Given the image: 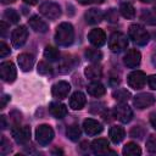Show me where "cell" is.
I'll list each match as a JSON object with an SVG mask.
<instances>
[{
    "label": "cell",
    "instance_id": "obj_1",
    "mask_svg": "<svg viewBox=\"0 0 156 156\" xmlns=\"http://www.w3.org/2000/svg\"><path fill=\"white\" fill-rule=\"evenodd\" d=\"M55 40L61 46H69L74 40L73 26L68 22H62L57 26L55 33Z\"/></svg>",
    "mask_w": 156,
    "mask_h": 156
},
{
    "label": "cell",
    "instance_id": "obj_2",
    "mask_svg": "<svg viewBox=\"0 0 156 156\" xmlns=\"http://www.w3.org/2000/svg\"><path fill=\"white\" fill-rule=\"evenodd\" d=\"M128 34H129V38L139 46H144L147 44L149 39H150V35L147 33V30L138 24V23H134V24H130L129 26V29H128Z\"/></svg>",
    "mask_w": 156,
    "mask_h": 156
},
{
    "label": "cell",
    "instance_id": "obj_3",
    "mask_svg": "<svg viewBox=\"0 0 156 156\" xmlns=\"http://www.w3.org/2000/svg\"><path fill=\"white\" fill-rule=\"evenodd\" d=\"M128 46V38L121 32H113L108 38V48L112 52H121Z\"/></svg>",
    "mask_w": 156,
    "mask_h": 156
},
{
    "label": "cell",
    "instance_id": "obj_4",
    "mask_svg": "<svg viewBox=\"0 0 156 156\" xmlns=\"http://www.w3.org/2000/svg\"><path fill=\"white\" fill-rule=\"evenodd\" d=\"M39 11L40 13L46 17L48 20H57L61 16V7L58 4L52 2V1H45L39 6Z\"/></svg>",
    "mask_w": 156,
    "mask_h": 156
},
{
    "label": "cell",
    "instance_id": "obj_5",
    "mask_svg": "<svg viewBox=\"0 0 156 156\" xmlns=\"http://www.w3.org/2000/svg\"><path fill=\"white\" fill-rule=\"evenodd\" d=\"M54 129L49 126V124H40L35 129V138H37V141L45 146L48 144L51 143V140L54 139Z\"/></svg>",
    "mask_w": 156,
    "mask_h": 156
},
{
    "label": "cell",
    "instance_id": "obj_6",
    "mask_svg": "<svg viewBox=\"0 0 156 156\" xmlns=\"http://www.w3.org/2000/svg\"><path fill=\"white\" fill-rule=\"evenodd\" d=\"M12 136L16 143L18 144H26L30 139V127L29 126H13L11 129Z\"/></svg>",
    "mask_w": 156,
    "mask_h": 156
},
{
    "label": "cell",
    "instance_id": "obj_7",
    "mask_svg": "<svg viewBox=\"0 0 156 156\" xmlns=\"http://www.w3.org/2000/svg\"><path fill=\"white\" fill-rule=\"evenodd\" d=\"M0 77L6 83L15 82L17 77V71H16L15 65L11 61H5L0 65Z\"/></svg>",
    "mask_w": 156,
    "mask_h": 156
},
{
    "label": "cell",
    "instance_id": "obj_8",
    "mask_svg": "<svg viewBox=\"0 0 156 156\" xmlns=\"http://www.w3.org/2000/svg\"><path fill=\"white\" fill-rule=\"evenodd\" d=\"M128 85L135 90H139L141 88H144L145 83H146V74L143 71H133L132 73H129L128 78H127Z\"/></svg>",
    "mask_w": 156,
    "mask_h": 156
},
{
    "label": "cell",
    "instance_id": "obj_9",
    "mask_svg": "<svg viewBox=\"0 0 156 156\" xmlns=\"http://www.w3.org/2000/svg\"><path fill=\"white\" fill-rule=\"evenodd\" d=\"M113 116L118 121H121L122 123H128L133 118V111H132V108L128 105H126V104L122 102V104L115 106V108H113Z\"/></svg>",
    "mask_w": 156,
    "mask_h": 156
},
{
    "label": "cell",
    "instance_id": "obj_10",
    "mask_svg": "<svg viewBox=\"0 0 156 156\" xmlns=\"http://www.w3.org/2000/svg\"><path fill=\"white\" fill-rule=\"evenodd\" d=\"M27 38H28V30L24 26H20V27H16L11 34V41H12V45L15 48H21L24 45V43L27 41Z\"/></svg>",
    "mask_w": 156,
    "mask_h": 156
},
{
    "label": "cell",
    "instance_id": "obj_11",
    "mask_svg": "<svg viewBox=\"0 0 156 156\" xmlns=\"http://www.w3.org/2000/svg\"><path fill=\"white\" fill-rule=\"evenodd\" d=\"M156 99L152 94L150 93H141V94H138L134 96V100H133V104L136 108L139 110H143V108H146V107H150L155 104Z\"/></svg>",
    "mask_w": 156,
    "mask_h": 156
},
{
    "label": "cell",
    "instance_id": "obj_12",
    "mask_svg": "<svg viewBox=\"0 0 156 156\" xmlns=\"http://www.w3.org/2000/svg\"><path fill=\"white\" fill-rule=\"evenodd\" d=\"M88 39H89V43L91 45H94L95 48H101L106 43V34H105V32L102 29L94 28V29H91L89 32Z\"/></svg>",
    "mask_w": 156,
    "mask_h": 156
},
{
    "label": "cell",
    "instance_id": "obj_13",
    "mask_svg": "<svg viewBox=\"0 0 156 156\" xmlns=\"http://www.w3.org/2000/svg\"><path fill=\"white\" fill-rule=\"evenodd\" d=\"M123 62L128 68H135L140 65L141 62V55L139 50L136 49H130L127 51V54L123 57Z\"/></svg>",
    "mask_w": 156,
    "mask_h": 156
},
{
    "label": "cell",
    "instance_id": "obj_14",
    "mask_svg": "<svg viewBox=\"0 0 156 156\" xmlns=\"http://www.w3.org/2000/svg\"><path fill=\"white\" fill-rule=\"evenodd\" d=\"M71 90V85L65 82V80H58L56 82L52 88H51V93L56 99H65L68 96V93Z\"/></svg>",
    "mask_w": 156,
    "mask_h": 156
},
{
    "label": "cell",
    "instance_id": "obj_15",
    "mask_svg": "<svg viewBox=\"0 0 156 156\" xmlns=\"http://www.w3.org/2000/svg\"><path fill=\"white\" fill-rule=\"evenodd\" d=\"M83 129L88 135L93 136V135H98L102 132V126L96 119L87 118V119L83 121Z\"/></svg>",
    "mask_w": 156,
    "mask_h": 156
},
{
    "label": "cell",
    "instance_id": "obj_16",
    "mask_svg": "<svg viewBox=\"0 0 156 156\" xmlns=\"http://www.w3.org/2000/svg\"><path fill=\"white\" fill-rule=\"evenodd\" d=\"M17 62H18L20 68L23 72H29L34 66V56L28 52H23V54L18 55Z\"/></svg>",
    "mask_w": 156,
    "mask_h": 156
},
{
    "label": "cell",
    "instance_id": "obj_17",
    "mask_svg": "<svg viewBox=\"0 0 156 156\" xmlns=\"http://www.w3.org/2000/svg\"><path fill=\"white\" fill-rule=\"evenodd\" d=\"M87 99L82 91H74L69 98V107L72 110H82L85 106Z\"/></svg>",
    "mask_w": 156,
    "mask_h": 156
},
{
    "label": "cell",
    "instance_id": "obj_18",
    "mask_svg": "<svg viewBox=\"0 0 156 156\" xmlns=\"http://www.w3.org/2000/svg\"><path fill=\"white\" fill-rule=\"evenodd\" d=\"M84 20L88 24H98L104 20V13L99 9H90L84 13Z\"/></svg>",
    "mask_w": 156,
    "mask_h": 156
},
{
    "label": "cell",
    "instance_id": "obj_19",
    "mask_svg": "<svg viewBox=\"0 0 156 156\" xmlns=\"http://www.w3.org/2000/svg\"><path fill=\"white\" fill-rule=\"evenodd\" d=\"M28 23H29L30 28L34 32H38V33H46L48 29H49L48 23L44 20H41L39 16H32L28 20Z\"/></svg>",
    "mask_w": 156,
    "mask_h": 156
},
{
    "label": "cell",
    "instance_id": "obj_20",
    "mask_svg": "<svg viewBox=\"0 0 156 156\" xmlns=\"http://www.w3.org/2000/svg\"><path fill=\"white\" fill-rule=\"evenodd\" d=\"M108 140L107 139H104V138H99V139H95L93 143H91V150L94 154L96 155H104L106 152H108Z\"/></svg>",
    "mask_w": 156,
    "mask_h": 156
},
{
    "label": "cell",
    "instance_id": "obj_21",
    "mask_svg": "<svg viewBox=\"0 0 156 156\" xmlns=\"http://www.w3.org/2000/svg\"><path fill=\"white\" fill-rule=\"evenodd\" d=\"M49 111L50 113L55 117V118H63L67 115V107L65 104L58 102V101H54L49 105Z\"/></svg>",
    "mask_w": 156,
    "mask_h": 156
},
{
    "label": "cell",
    "instance_id": "obj_22",
    "mask_svg": "<svg viewBox=\"0 0 156 156\" xmlns=\"http://www.w3.org/2000/svg\"><path fill=\"white\" fill-rule=\"evenodd\" d=\"M84 74L87 78H89L91 80H98L102 76V68L99 65H90V66L85 67Z\"/></svg>",
    "mask_w": 156,
    "mask_h": 156
},
{
    "label": "cell",
    "instance_id": "obj_23",
    "mask_svg": "<svg viewBox=\"0 0 156 156\" xmlns=\"http://www.w3.org/2000/svg\"><path fill=\"white\" fill-rule=\"evenodd\" d=\"M108 135H110V139H111L115 144H118V143H121V141L124 139L126 132H124L123 127H121V126H113V127L110 128Z\"/></svg>",
    "mask_w": 156,
    "mask_h": 156
},
{
    "label": "cell",
    "instance_id": "obj_24",
    "mask_svg": "<svg viewBox=\"0 0 156 156\" xmlns=\"http://www.w3.org/2000/svg\"><path fill=\"white\" fill-rule=\"evenodd\" d=\"M87 89H88V93H89L91 96H94V98H100V96H102V95L106 93L105 87H104L100 82H98V80L91 82V83L88 85Z\"/></svg>",
    "mask_w": 156,
    "mask_h": 156
},
{
    "label": "cell",
    "instance_id": "obj_25",
    "mask_svg": "<svg viewBox=\"0 0 156 156\" xmlns=\"http://www.w3.org/2000/svg\"><path fill=\"white\" fill-rule=\"evenodd\" d=\"M119 12H121V15H122L124 18H127V20H132V18H134V16H135V9H134V6H133L130 2H128V1L121 4V6H119Z\"/></svg>",
    "mask_w": 156,
    "mask_h": 156
},
{
    "label": "cell",
    "instance_id": "obj_26",
    "mask_svg": "<svg viewBox=\"0 0 156 156\" xmlns=\"http://www.w3.org/2000/svg\"><path fill=\"white\" fill-rule=\"evenodd\" d=\"M122 154L126 156H139V155H141V149L135 143H127L123 146Z\"/></svg>",
    "mask_w": 156,
    "mask_h": 156
},
{
    "label": "cell",
    "instance_id": "obj_27",
    "mask_svg": "<svg viewBox=\"0 0 156 156\" xmlns=\"http://www.w3.org/2000/svg\"><path fill=\"white\" fill-rule=\"evenodd\" d=\"M44 57H45L49 62H55V61L58 60L60 52H58V50H57L56 48L48 45V46L45 48V50H44Z\"/></svg>",
    "mask_w": 156,
    "mask_h": 156
},
{
    "label": "cell",
    "instance_id": "obj_28",
    "mask_svg": "<svg viewBox=\"0 0 156 156\" xmlns=\"http://www.w3.org/2000/svg\"><path fill=\"white\" fill-rule=\"evenodd\" d=\"M85 57L90 61V62H99L101 58H102V52L99 50V49H91V48H89V49H87L85 50Z\"/></svg>",
    "mask_w": 156,
    "mask_h": 156
},
{
    "label": "cell",
    "instance_id": "obj_29",
    "mask_svg": "<svg viewBox=\"0 0 156 156\" xmlns=\"http://www.w3.org/2000/svg\"><path fill=\"white\" fill-rule=\"evenodd\" d=\"M66 134H67V138H68L69 140L77 141V140L80 138L82 132H80V128L78 127V124H72V126H69V127L67 128Z\"/></svg>",
    "mask_w": 156,
    "mask_h": 156
},
{
    "label": "cell",
    "instance_id": "obj_30",
    "mask_svg": "<svg viewBox=\"0 0 156 156\" xmlns=\"http://www.w3.org/2000/svg\"><path fill=\"white\" fill-rule=\"evenodd\" d=\"M112 96H113V99L115 100H117V101H119V102H126V101H128L129 99H130V93L128 91V90H126V89H117V90H115L113 93H112Z\"/></svg>",
    "mask_w": 156,
    "mask_h": 156
},
{
    "label": "cell",
    "instance_id": "obj_31",
    "mask_svg": "<svg viewBox=\"0 0 156 156\" xmlns=\"http://www.w3.org/2000/svg\"><path fill=\"white\" fill-rule=\"evenodd\" d=\"M140 18L145 23H147V24L156 26V13L155 12H151L149 10H143L141 11V15H140Z\"/></svg>",
    "mask_w": 156,
    "mask_h": 156
},
{
    "label": "cell",
    "instance_id": "obj_32",
    "mask_svg": "<svg viewBox=\"0 0 156 156\" xmlns=\"http://www.w3.org/2000/svg\"><path fill=\"white\" fill-rule=\"evenodd\" d=\"M4 18L7 20L10 23H17L20 21V15L17 13L16 10L13 9H7L5 12H4Z\"/></svg>",
    "mask_w": 156,
    "mask_h": 156
},
{
    "label": "cell",
    "instance_id": "obj_33",
    "mask_svg": "<svg viewBox=\"0 0 156 156\" xmlns=\"http://www.w3.org/2000/svg\"><path fill=\"white\" fill-rule=\"evenodd\" d=\"M73 67H74L73 60L66 57V58H63V60L61 61V63H60V66H58V69H60L61 73H68Z\"/></svg>",
    "mask_w": 156,
    "mask_h": 156
},
{
    "label": "cell",
    "instance_id": "obj_34",
    "mask_svg": "<svg viewBox=\"0 0 156 156\" xmlns=\"http://www.w3.org/2000/svg\"><path fill=\"white\" fill-rule=\"evenodd\" d=\"M38 73L41 74V76H49V74L52 73V67H51L49 63L41 61V62H39V65H38Z\"/></svg>",
    "mask_w": 156,
    "mask_h": 156
},
{
    "label": "cell",
    "instance_id": "obj_35",
    "mask_svg": "<svg viewBox=\"0 0 156 156\" xmlns=\"http://www.w3.org/2000/svg\"><path fill=\"white\" fill-rule=\"evenodd\" d=\"M11 144H10V141L2 135L1 136V144H0V154L1 155H6V154H9L10 151H11Z\"/></svg>",
    "mask_w": 156,
    "mask_h": 156
},
{
    "label": "cell",
    "instance_id": "obj_36",
    "mask_svg": "<svg viewBox=\"0 0 156 156\" xmlns=\"http://www.w3.org/2000/svg\"><path fill=\"white\" fill-rule=\"evenodd\" d=\"M146 149L149 152H156V135L152 134L146 140Z\"/></svg>",
    "mask_w": 156,
    "mask_h": 156
},
{
    "label": "cell",
    "instance_id": "obj_37",
    "mask_svg": "<svg viewBox=\"0 0 156 156\" xmlns=\"http://www.w3.org/2000/svg\"><path fill=\"white\" fill-rule=\"evenodd\" d=\"M105 18H106V21H108V22H111V23H116V22L118 21V13H117V11H116L115 9H110V10L106 12Z\"/></svg>",
    "mask_w": 156,
    "mask_h": 156
},
{
    "label": "cell",
    "instance_id": "obj_38",
    "mask_svg": "<svg viewBox=\"0 0 156 156\" xmlns=\"http://www.w3.org/2000/svg\"><path fill=\"white\" fill-rule=\"evenodd\" d=\"M9 54H10V48L4 41H1V44H0V57H5Z\"/></svg>",
    "mask_w": 156,
    "mask_h": 156
},
{
    "label": "cell",
    "instance_id": "obj_39",
    "mask_svg": "<svg viewBox=\"0 0 156 156\" xmlns=\"http://www.w3.org/2000/svg\"><path fill=\"white\" fill-rule=\"evenodd\" d=\"M11 118L13 121V126H17L22 119V115L18 111H13V112H11Z\"/></svg>",
    "mask_w": 156,
    "mask_h": 156
},
{
    "label": "cell",
    "instance_id": "obj_40",
    "mask_svg": "<svg viewBox=\"0 0 156 156\" xmlns=\"http://www.w3.org/2000/svg\"><path fill=\"white\" fill-rule=\"evenodd\" d=\"M143 129L140 128V127H134L133 129H132V132H130V135L133 136V138H141L143 136Z\"/></svg>",
    "mask_w": 156,
    "mask_h": 156
},
{
    "label": "cell",
    "instance_id": "obj_41",
    "mask_svg": "<svg viewBox=\"0 0 156 156\" xmlns=\"http://www.w3.org/2000/svg\"><path fill=\"white\" fill-rule=\"evenodd\" d=\"M147 84L152 90H156V74H152L147 78Z\"/></svg>",
    "mask_w": 156,
    "mask_h": 156
},
{
    "label": "cell",
    "instance_id": "obj_42",
    "mask_svg": "<svg viewBox=\"0 0 156 156\" xmlns=\"http://www.w3.org/2000/svg\"><path fill=\"white\" fill-rule=\"evenodd\" d=\"M82 5H90V4H102L105 0H78Z\"/></svg>",
    "mask_w": 156,
    "mask_h": 156
},
{
    "label": "cell",
    "instance_id": "obj_43",
    "mask_svg": "<svg viewBox=\"0 0 156 156\" xmlns=\"http://www.w3.org/2000/svg\"><path fill=\"white\" fill-rule=\"evenodd\" d=\"M0 28H1V37L4 38L5 34H6V30H7V24L5 23V21H1L0 22Z\"/></svg>",
    "mask_w": 156,
    "mask_h": 156
},
{
    "label": "cell",
    "instance_id": "obj_44",
    "mask_svg": "<svg viewBox=\"0 0 156 156\" xmlns=\"http://www.w3.org/2000/svg\"><path fill=\"white\" fill-rule=\"evenodd\" d=\"M10 96L9 95H2V98H1V108H4L5 106H6V104H7V101H10Z\"/></svg>",
    "mask_w": 156,
    "mask_h": 156
},
{
    "label": "cell",
    "instance_id": "obj_45",
    "mask_svg": "<svg viewBox=\"0 0 156 156\" xmlns=\"http://www.w3.org/2000/svg\"><path fill=\"white\" fill-rule=\"evenodd\" d=\"M150 123L154 127V129H156V112H154V113L150 115Z\"/></svg>",
    "mask_w": 156,
    "mask_h": 156
},
{
    "label": "cell",
    "instance_id": "obj_46",
    "mask_svg": "<svg viewBox=\"0 0 156 156\" xmlns=\"http://www.w3.org/2000/svg\"><path fill=\"white\" fill-rule=\"evenodd\" d=\"M0 119H1V128H2V129H5V128L7 127V123H6V117L2 115V116L0 117Z\"/></svg>",
    "mask_w": 156,
    "mask_h": 156
},
{
    "label": "cell",
    "instance_id": "obj_47",
    "mask_svg": "<svg viewBox=\"0 0 156 156\" xmlns=\"http://www.w3.org/2000/svg\"><path fill=\"white\" fill-rule=\"evenodd\" d=\"M151 63H152V66L154 67H156V51L152 54V56H151Z\"/></svg>",
    "mask_w": 156,
    "mask_h": 156
},
{
    "label": "cell",
    "instance_id": "obj_48",
    "mask_svg": "<svg viewBox=\"0 0 156 156\" xmlns=\"http://www.w3.org/2000/svg\"><path fill=\"white\" fill-rule=\"evenodd\" d=\"M26 4H28V5H35L39 0H23Z\"/></svg>",
    "mask_w": 156,
    "mask_h": 156
},
{
    "label": "cell",
    "instance_id": "obj_49",
    "mask_svg": "<svg viewBox=\"0 0 156 156\" xmlns=\"http://www.w3.org/2000/svg\"><path fill=\"white\" fill-rule=\"evenodd\" d=\"M141 2H145V4H151V2H155L156 4V0H140Z\"/></svg>",
    "mask_w": 156,
    "mask_h": 156
},
{
    "label": "cell",
    "instance_id": "obj_50",
    "mask_svg": "<svg viewBox=\"0 0 156 156\" xmlns=\"http://www.w3.org/2000/svg\"><path fill=\"white\" fill-rule=\"evenodd\" d=\"M13 1H16V0H1L2 4H10V2H13Z\"/></svg>",
    "mask_w": 156,
    "mask_h": 156
},
{
    "label": "cell",
    "instance_id": "obj_51",
    "mask_svg": "<svg viewBox=\"0 0 156 156\" xmlns=\"http://www.w3.org/2000/svg\"><path fill=\"white\" fill-rule=\"evenodd\" d=\"M152 10H154V12L156 13V4H155V6H154V9H152Z\"/></svg>",
    "mask_w": 156,
    "mask_h": 156
}]
</instances>
